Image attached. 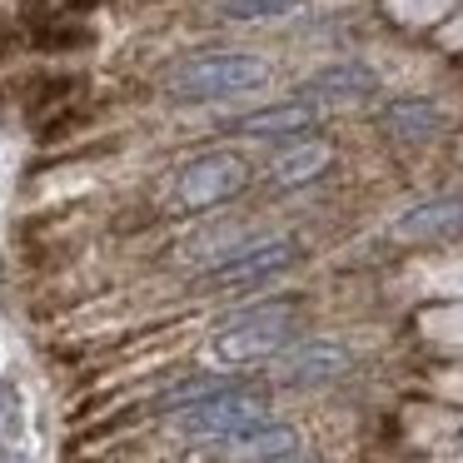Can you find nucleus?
<instances>
[{
    "mask_svg": "<svg viewBox=\"0 0 463 463\" xmlns=\"http://www.w3.org/2000/svg\"><path fill=\"white\" fill-rule=\"evenodd\" d=\"M379 125L393 145H403V150H419V145H429L443 135V115H439V105H429V100H393Z\"/></svg>",
    "mask_w": 463,
    "mask_h": 463,
    "instance_id": "10",
    "label": "nucleus"
},
{
    "mask_svg": "<svg viewBox=\"0 0 463 463\" xmlns=\"http://www.w3.org/2000/svg\"><path fill=\"white\" fill-rule=\"evenodd\" d=\"M354 364V354L344 349V344L334 339H309L299 344V349H289L279 359V379L289 383V389H319V383H334L344 379Z\"/></svg>",
    "mask_w": 463,
    "mask_h": 463,
    "instance_id": "6",
    "label": "nucleus"
},
{
    "mask_svg": "<svg viewBox=\"0 0 463 463\" xmlns=\"http://www.w3.org/2000/svg\"><path fill=\"white\" fill-rule=\"evenodd\" d=\"M250 184V165L240 155H200L180 170L175 180V204L180 210H210V204H224Z\"/></svg>",
    "mask_w": 463,
    "mask_h": 463,
    "instance_id": "4",
    "label": "nucleus"
},
{
    "mask_svg": "<svg viewBox=\"0 0 463 463\" xmlns=\"http://www.w3.org/2000/svg\"><path fill=\"white\" fill-rule=\"evenodd\" d=\"M458 234H463V194L423 200L393 220V240L403 244H439V240H458Z\"/></svg>",
    "mask_w": 463,
    "mask_h": 463,
    "instance_id": "7",
    "label": "nucleus"
},
{
    "mask_svg": "<svg viewBox=\"0 0 463 463\" xmlns=\"http://www.w3.org/2000/svg\"><path fill=\"white\" fill-rule=\"evenodd\" d=\"M299 240L289 234H269V240H254L244 250H234L230 260H220L210 269V284H224V289H240V284H264V279H279L284 269L299 264Z\"/></svg>",
    "mask_w": 463,
    "mask_h": 463,
    "instance_id": "5",
    "label": "nucleus"
},
{
    "mask_svg": "<svg viewBox=\"0 0 463 463\" xmlns=\"http://www.w3.org/2000/svg\"><path fill=\"white\" fill-rule=\"evenodd\" d=\"M269 85V61L250 51H210V55H190L184 65H175L165 90L170 100L184 105H220V100H244L260 95Z\"/></svg>",
    "mask_w": 463,
    "mask_h": 463,
    "instance_id": "1",
    "label": "nucleus"
},
{
    "mask_svg": "<svg viewBox=\"0 0 463 463\" xmlns=\"http://www.w3.org/2000/svg\"><path fill=\"white\" fill-rule=\"evenodd\" d=\"M230 449L250 463H274V458H289V453L299 449V433H294L289 423H260V429L230 439Z\"/></svg>",
    "mask_w": 463,
    "mask_h": 463,
    "instance_id": "12",
    "label": "nucleus"
},
{
    "mask_svg": "<svg viewBox=\"0 0 463 463\" xmlns=\"http://www.w3.org/2000/svg\"><path fill=\"white\" fill-rule=\"evenodd\" d=\"M334 165V145L329 140H304V145H289V150L274 155V184L279 190H294V184H309L319 180L324 170Z\"/></svg>",
    "mask_w": 463,
    "mask_h": 463,
    "instance_id": "11",
    "label": "nucleus"
},
{
    "mask_svg": "<svg viewBox=\"0 0 463 463\" xmlns=\"http://www.w3.org/2000/svg\"><path fill=\"white\" fill-rule=\"evenodd\" d=\"M373 90H379V75L359 61L324 65V71H314L309 80L299 85V95L314 105H359V100H369Z\"/></svg>",
    "mask_w": 463,
    "mask_h": 463,
    "instance_id": "8",
    "label": "nucleus"
},
{
    "mask_svg": "<svg viewBox=\"0 0 463 463\" xmlns=\"http://www.w3.org/2000/svg\"><path fill=\"white\" fill-rule=\"evenodd\" d=\"M309 0H214V15L234 25H260V21H284V15L304 11Z\"/></svg>",
    "mask_w": 463,
    "mask_h": 463,
    "instance_id": "13",
    "label": "nucleus"
},
{
    "mask_svg": "<svg viewBox=\"0 0 463 463\" xmlns=\"http://www.w3.org/2000/svg\"><path fill=\"white\" fill-rule=\"evenodd\" d=\"M294 334V304L279 299V304H260V309H244L240 319H230L220 334L210 339V359L214 364H260V359H274L284 354Z\"/></svg>",
    "mask_w": 463,
    "mask_h": 463,
    "instance_id": "2",
    "label": "nucleus"
},
{
    "mask_svg": "<svg viewBox=\"0 0 463 463\" xmlns=\"http://www.w3.org/2000/svg\"><path fill=\"white\" fill-rule=\"evenodd\" d=\"M264 419H269V399L234 383V389H220V393H210V399L180 409V413H175V429H180L184 439L230 443V439H240V433L260 429Z\"/></svg>",
    "mask_w": 463,
    "mask_h": 463,
    "instance_id": "3",
    "label": "nucleus"
},
{
    "mask_svg": "<svg viewBox=\"0 0 463 463\" xmlns=\"http://www.w3.org/2000/svg\"><path fill=\"white\" fill-rule=\"evenodd\" d=\"M319 120V105L294 95V100H279V105H264V110H250L234 120V135H250V140H289V135H304L314 130Z\"/></svg>",
    "mask_w": 463,
    "mask_h": 463,
    "instance_id": "9",
    "label": "nucleus"
}]
</instances>
